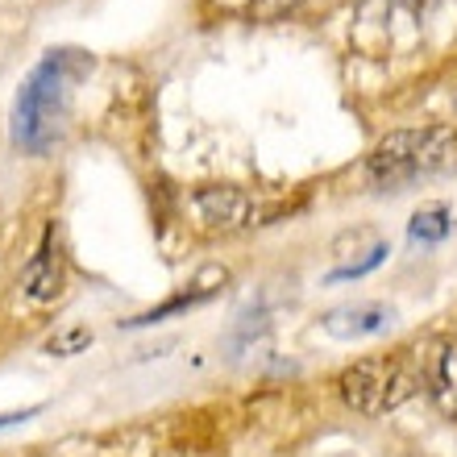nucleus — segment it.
I'll use <instances>...</instances> for the list:
<instances>
[{
	"label": "nucleus",
	"mask_w": 457,
	"mask_h": 457,
	"mask_svg": "<svg viewBox=\"0 0 457 457\" xmlns=\"http://www.w3.org/2000/svg\"><path fill=\"white\" fill-rule=\"evenodd\" d=\"M87 345H92V328L71 325V328H59V333L46 341V353H54V358H71V353H84Z\"/></svg>",
	"instance_id": "9b49d317"
},
{
	"label": "nucleus",
	"mask_w": 457,
	"mask_h": 457,
	"mask_svg": "<svg viewBox=\"0 0 457 457\" xmlns=\"http://www.w3.org/2000/svg\"><path fill=\"white\" fill-rule=\"evenodd\" d=\"M428 4H433V0H366V9H378L383 25H386L391 12H403V17H411V21H420L424 12H428Z\"/></svg>",
	"instance_id": "f8f14e48"
},
{
	"label": "nucleus",
	"mask_w": 457,
	"mask_h": 457,
	"mask_svg": "<svg viewBox=\"0 0 457 457\" xmlns=\"http://www.w3.org/2000/svg\"><path fill=\"white\" fill-rule=\"evenodd\" d=\"M449 228H453V220H449V208L445 204H428V208H420V212L411 217V241L436 245V241L449 237Z\"/></svg>",
	"instance_id": "9d476101"
},
{
	"label": "nucleus",
	"mask_w": 457,
	"mask_h": 457,
	"mask_svg": "<svg viewBox=\"0 0 457 457\" xmlns=\"http://www.w3.org/2000/svg\"><path fill=\"white\" fill-rule=\"evenodd\" d=\"M457 158L453 125H420V129H395L378 137L366 154V183L374 192H403L411 183L433 179Z\"/></svg>",
	"instance_id": "f03ea898"
},
{
	"label": "nucleus",
	"mask_w": 457,
	"mask_h": 457,
	"mask_svg": "<svg viewBox=\"0 0 457 457\" xmlns=\"http://www.w3.org/2000/svg\"><path fill=\"white\" fill-rule=\"evenodd\" d=\"M420 383L441 416L457 420V337H433L420 353Z\"/></svg>",
	"instance_id": "39448f33"
},
{
	"label": "nucleus",
	"mask_w": 457,
	"mask_h": 457,
	"mask_svg": "<svg viewBox=\"0 0 457 457\" xmlns=\"http://www.w3.org/2000/svg\"><path fill=\"white\" fill-rule=\"evenodd\" d=\"M87 71V59L79 50H50L34 71L25 75L17 104H12V142L25 154H46L62 142L67 117H71V92L79 75Z\"/></svg>",
	"instance_id": "f257e3e1"
},
{
	"label": "nucleus",
	"mask_w": 457,
	"mask_h": 457,
	"mask_svg": "<svg viewBox=\"0 0 457 457\" xmlns=\"http://www.w3.org/2000/svg\"><path fill=\"white\" fill-rule=\"evenodd\" d=\"M420 386V370H411L399 358H361L349 370H341L337 391L349 411L358 416H386L399 403H408Z\"/></svg>",
	"instance_id": "7ed1b4c3"
},
{
	"label": "nucleus",
	"mask_w": 457,
	"mask_h": 457,
	"mask_svg": "<svg viewBox=\"0 0 457 457\" xmlns=\"http://www.w3.org/2000/svg\"><path fill=\"white\" fill-rule=\"evenodd\" d=\"M192 208L200 225L217 228V233H241V228H258V225H275L283 212H291L287 200L266 192H250V187H237V183H212V187H200L192 195Z\"/></svg>",
	"instance_id": "20e7f679"
},
{
	"label": "nucleus",
	"mask_w": 457,
	"mask_h": 457,
	"mask_svg": "<svg viewBox=\"0 0 457 457\" xmlns=\"http://www.w3.org/2000/svg\"><path fill=\"white\" fill-rule=\"evenodd\" d=\"M62 283H67V258H62V245H59V233L46 228L42 241H37L34 258L25 262L21 270V287L29 300L37 303H50L62 295Z\"/></svg>",
	"instance_id": "423d86ee"
},
{
	"label": "nucleus",
	"mask_w": 457,
	"mask_h": 457,
	"mask_svg": "<svg viewBox=\"0 0 457 457\" xmlns=\"http://www.w3.org/2000/svg\"><path fill=\"white\" fill-rule=\"evenodd\" d=\"M225 278H228V270H217V266H212V270H204V278H195V291H183V295L167 300L162 308H150V312L137 316V320H129V325H154V320H162V316H170V312H183V308H195V303L212 300Z\"/></svg>",
	"instance_id": "1a4fd4ad"
},
{
	"label": "nucleus",
	"mask_w": 457,
	"mask_h": 457,
	"mask_svg": "<svg viewBox=\"0 0 457 457\" xmlns=\"http://www.w3.org/2000/svg\"><path fill=\"white\" fill-rule=\"evenodd\" d=\"M391 308L386 303H345V308H333L325 312L320 328L328 337H341V341H353V337H370V333H383L391 325Z\"/></svg>",
	"instance_id": "0eeeda50"
},
{
	"label": "nucleus",
	"mask_w": 457,
	"mask_h": 457,
	"mask_svg": "<svg viewBox=\"0 0 457 457\" xmlns=\"http://www.w3.org/2000/svg\"><path fill=\"white\" fill-rule=\"evenodd\" d=\"M29 416H37V408H29V411H12V416H0V428H4V424H17V420H29Z\"/></svg>",
	"instance_id": "ddd939ff"
},
{
	"label": "nucleus",
	"mask_w": 457,
	"mask_h": 457,
	"mask_svg": "<svg viewBox=\"0 0 457 457\" xmlns=\"http://www.w3.org/2000/svg\"><path fill=\"white\" fill-rule=\"evenodd\" d=\"M208 4L217 12H241V17H253V21H283V17L312 9L316 0H208Z\"/></svg>",
	"instance_id": "6e6552de"
}]
</instances>
